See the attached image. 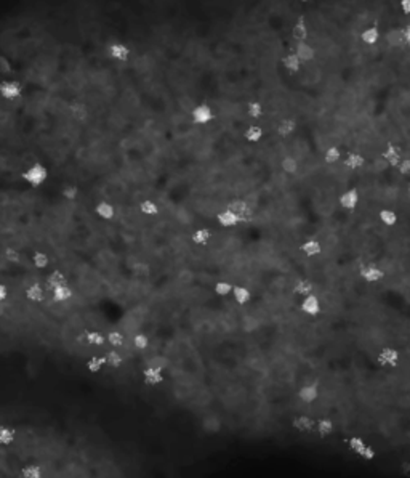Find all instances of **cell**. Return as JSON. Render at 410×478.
I'll return each instance as SVG.
<instances>
[{
    "label": "cell",
    "mask_w": 410,
    "mask_h": 478,
    "mask_svg": "<svg viewBox=\"0 0 410 478\" xmlns=\"http://www.w3.org/2000/svg\"><path fill=\"white\" fill-rule=\"evenodd\" d=\"M22 180H24L27 185H31L34 188H39L47 183V180L50 178L48 174V169L42 164H32L29 169H26L24 172L21 174Z\"/></svg>",
    "instance_id": "1"
},
{
    "label": "cell",
    "mask_w": 410,
    "mask_h": 478,
    "mask_svg": "<svg viewBox=\"0 0 410 478\" xmlns=\"http://www.w3.org/2000/svg\"><path fill=\"white\" fill-rule=\"evenodd\" d=\"M359 278L367 284H377L380 281L385 279V272L378 267V265L367 263V265H362L359 268Z\"/></svg>",
    "instance_id": "2"
},
{
    "label": "cell",
    "mask_w": 410,
    "mask_h": 478,
    "mask_svg": "<svg viewBox=\"0 0 410 478\" xmlns=\"http://www.w3.org/2000/svg\"><path fill=\"white\" fill-rule=\"evenodd\" d=\"M22 95V87L16 80H2L0 82V96L7 101H15L21 98Z\"/></svg>",
    "instance_id": "3"
},
{
    "label": "cell",
    "mask_w": 410,
    "mask_h": 478,
    "mask_svg": "<svg viewBox=\"0 0 410 478\" xmlns=\"http://www.w3.org/2000/svg\"><path fill=\"white\" fill-rule=\"evenodd\" d=\"M193 122L197 124V125H209L213 117H215V113H213V109L210 105H207V103H202V105L195 106L193 109Z\"/></svg>",
    "instance_id": "4"
},
{
    "label": "cell",
    "mask_w": 410,
    "mask_h": 478,
    "mask_svg": "<svg viewBox=\"0 0 410 478\" xmlns=\"http://www.w3.org/2000/svg\"><path fill=\"white\" fill-rule=\"evenodd\" d=\"M382 158L385 159V162L388 164L391 169H397L402 162V153L394 143H386L383 153H382Z\"/></svg>",
    "instance_id": "5"
},
{
    "label": "cell",
    "mask_w": 410,
    "mask_h": 478,
    "mask_svg": "<svg viewBox=\"0 0 410 478\" xmlns=\"http://www.w3.org/2000/svg\"><path fill=\"white\" fill-rule=\"evenodd\" d=\"M361 203V196L356 189H346L345 193L338 196V205L342 207L343 210H354Z\"/></svg>",
    "instance_id": "6"
},
{
    "label": "cell",
    "mask_w": 410,
    "mask_h": 478,
    "mask_svg": "<svg viewBox=\"0 0 410 478\" xmlns=\"http://www.w3.org/2000/svg\"><path fill=\"white\" fill-rule=\"evenodd\" d=\"M300 312L304 313L306 316L314 318V316L321 313V300L314 296V294L302 298V300H300Z\"/></svg>",
    "instance_id": "7"
},
{
    "label": "cell",
    "mask_w": 410,
    "mask_h": 478,
    "mask_svg": "<svg viewBox=\"0 0 410 478\" xmlns=\"http://www.w3.org/2000/svg\"><path fill=\"white\" fill-rule=\"evenodd\" d=\"M377 363L383 367H396L399 363V351L392 347H385L377 356Z\"/></svg>",
    "instance_id": "8"
},
{
    "label": "cell",
    "mask_w": 410,
    "mask_h": 478,
    "mask_svg": "<svg viewBox=\"0 0 410 478\" xmlns=\"http://www.w3.org/2000/svg\"><path fill=\"white\" fill-rule=\"evenodd\" d=\"M342 162L349 172H357L359 169H362L364 165H366V158H364L361 153L349 151V153H345Z\"/></svg>",
    "instance_id": "9"
},
{
    "label": "cell",
    "mask_w": 410,
    "mask_h": 478,
    "mask_svg": "<svg viewBox=\"0 0 410 478\" xmlns=\"http://www.w3.org/2000/svg\"><path fill=\"white\" fill-rule=\"evenodd\" d=\"M317 398H319V388H317L316 385H303V387L298 390L295 400L300 403H304V405H311V403H314Z\"/></svg>",
    "instance_id": "10"
},
{
    "label": "cell",
    "mask_w": 410,
    "mask_h": 478,
    "mask_svg": "<svg viewBox=\"0 0 410 478\" xmlns=\"http://www.w3.org/2000/svg\"><path fill=\"white\" fill-rule=\"evenodd\" d=\"M295 55L300 58L302 63H311L316 58V50L309 42H298L295 44Z\"/></svg>",
    "instance_id": "11"
},
{
    "label": "cell",
    "mask_w": 410,
    "mask_h": 478,
    "mask_svg": "<svg viewBox=\"0 0 410 478\" xmlns=\"http://www.w3.org/2000/svg\"><path fill=\"white\" fill-rule=\"evenodd\" d=\"M380 39H382V31H380V27H377V26H368L361 32L362 44L367 45V47L377 45L380 42Z\"/></svg>",
    "instance_id": "12"
},
{
    "label": "cell",
    "mask_w": 410,
    "mask_h": 478,
    "mask_svg": "<svg viewBox=\"0 0 410 478\" xmlns=\"http://www.w3.org/2000/svg\"><path fill=\"white\" fill-rule=\"evenodd\" d=\"M109 55H111L112 60L124 63L130 58V48L129 45H125L122 42H112L111 47H109Z\"/></svg>",
    "instance_id": "13"
},
{
    "label": "cell",
    "mask_w": 410,
    "mask_h": 478,
    "mask_svg": "<svg viewBox=\"0 0 410 478\" xmlns=\"http://www.w3.org/2000/svg\"><path fill=\"white\" fill-rule=\"evenodd\" d=\"M24 297L32 303H40L45 300V297H47V289H45V286H42V284H32L26 289Z\"/></svg>",
    "instance_id": "14"
},
{
    "label": "cell",
    "mask_w": 410,
    "mask_h": 478,
    "mask_svg": "<svg viewBox=\"0 0 410 478\" xmlns=\"http://www.w3.org/2000/svg\"><path fill=\"white\" fill-rule=\"evenodd\" d=\"M216 222H218V225L221 228L229 229V228H236V227H237V225L240 223V218L236 215L234 212H231L229 209H226V210L219 212L218 217H216Z\"/></svg>",
    "instance_id": "15"
},
{
    "label": "cell",
    "mask_w": 410,
    "mask_h": 478,
    "mask_svg": "<svg viewBox=\"0 0 410 478\" xmlns=\"http://www.w3.org/2000/svg\"><path fill=\"white\" fill-rule=\"evenodd\" d=\"M276 130H277V135H279L281 138H290L292 135H295V132H297V122H295V119L284 117L279 124H277Z\"/></svg>",
    "instance_id": "16"
},
{
    "label": "cell",
    "mask_w": 410,
    "mask_h": 478,
    "mask_svg": "<svg viewBox=\"0 0 410 478\" xmlns=\"http://www.w3.org/2000/svg\"><path fill=\"white\" fill-rule=\"evenodd\" d=\"M263 137H264V130L261 127V124L257 122L255 124H252V125H248V127L245 129L244 132V138L248 141V143H252V145H255V143H259L263 140Z\"/></svg>",
    "instance_id": "17"
},
{
    "label": "cell",
    "mask_w": 410,
    "mask_h": 478,
    "mask_svg": "<svg viewBox=\"0 0 410 478\" xmlns=\"http://www.w3.org/2000/svg\"><path fill=\"white\" fill-rule=\"evenodd\" d=\"M292 37L297 44L298 42H308V39H309L308 26H306L304 20H302L300 16H298V21L295 23V26H293V29H292Z\"/></svg>",
    "instance_id": "18"
},
{
    "label": "cell",
    "mask_w": 410,
    "mask_h": 478,
    "mask_svg": "<svg viewBox=\"0 0 410 478\" xmlns=\"http://www.w3.org/2000/svg\"><path fill=\"white\" fill-rule=\"evenodd\" d=\"M143 379L144 382L148 385H151V387H157L164 382V374L157 367H146L143 372Z\"/></svg>",
    "instance_id": "19"
},
{
    "label": "cell",
    "mask_w": 410,
    "mask_h": 478,
    "mask_svg": "<svg viewBox=\"0 0 410 478\" xmlns=\"http://www.w3.org/2000/svg\"><path fill=\"white\" fill-rule=\"evenodd\" d=\"M282 66H284L285 71L297 74V72H300V69H302L303 63L300 61V58L295 55V51H290V53H287L284 58H282Z\"/></svg>",
    "instance_id": "20"
},
{
    "label": "cell",
    "mask_w": 410,
    "mask_h": 478,
    "mask_svg": "<svg viewBox=\"0 0 410 478\" xmlns=\"http://www.w3.org/2000/svg\"><path fill=\"white\" fill-rule=\"evenodd\" d=\"M300 250L303 252L306 257H317L322 254V244L317 239H308L300 246Z\"/></svg>",
    "instance_id": "21"
},
{
    "label": "cell",
    "mask_w": 410,
    "mask_h": 478,
    "mask_svg": "<svg viewBox=\"0 0 410 478\" xmlns=\"http://www.w3.org/2000/svg\"><path fill=\"white\" fill-rule=\"evenodd\" d=\"M345 156L343 149L338 146H328L324 153V162L327 165H335L338 162H342V159Z\"/></svg>",
    "instance_id": "22"
},
{
    "label": "cell",
    "mask_w": 410,
    "mask_h": 478,
    "mask_svg": "<svg viewBox=\"0 0 410 478\" xmlns=\"http://www.w3.org/2000/svg\"><path fill=\"white\" fill-rule=\"evenodd\" d=\"M281 169L282 172H284L285 175H297L298 174V170H300V164H298V160L292 156V154H287V156L282 159V162H281Z\"/></svg>",
    "instance_id": "23"
},
{
    "label": "cell",
    "mask_w": 410,
    "mask_h": 478,
    "mask_svg": "<svg viewBox=\"0 0 410 478\" xmlns=\"http://www.w3.org/2000/svg\"><path fill=\"white\" fill-rule=\"evenodd\" d=\"M105 358H106V366L112 367V369H119V367L122 366V363H124L122 353H120L119 350L111 348V347H109V350L105 353Z\"/></svg>",
    "instance_id": "24"
},
{
    "label": "cell",
    "mask_w": 410,
    "mask_h": 478,
    "mask_svg": "<svg viewBox=\"0 0 410 478\" xmlns=\"http://www.w3.org/2000/svg\"><path fill=\"white\" fill-rule=\"evenodd\" d=\"M51 298L58 303H66L72 298V289L69 286H60L51 291Z\"/></svg>",
    "instance_id": "25"
},
{
    "label": "cell",
    "mask_w": 410,
    "mask_h": 478,
    "mask_svg": "<svg viewBox=\"0 0 410 478\" xmlns=\"http://www.w3.org/2000/svg\"><path fill=\"white\" fill-rule=\"evenodd\" d=\"M313 291H314V286L308 279L298 281V283L293 286V294H295L298 298H304V297L311 296V294H313Z\"/></svg>",
    "instance_id": "26"
},
{
    "label": "cell",
    "mask_w": 410,
    "mask_h": 478,
    "mask_svg": "<svg viewBox=\"0 0 410 478\" xmlns=\"http://www.w3.org/2000/svg\"><path fill=\"white\" fill-rule=\"evenodd\" d=\"M378 220L386 228H394L397 225V214L392 209H383L378 212Z\"/></svg>",
    "instance_id": "27"
},
{
    "label": "cell",
    "mask_w": 410,
    "mask_h": 478,
    "mask_svg": "<svg viewBox=\"0 0 410 478\" xmlns=\"http://www.w3.org/2000/svg\"><path fill=\"white\" fill-rule=\"evenodd\" d=\"M106 345L111 348L120 350L125 347V336L119 331H112L106 336Z\"/></svg>",
    "instance_id": "28"
},
{
    "label": "cell",
    "mask_w": 410,
    "mask_h": 478,
    "mask_svg": "<svg viewBox=\"0 0 410 478\" xmlns=\"http://www.w3.org/2000/svg\"><path fill=\"white\" fill-rule=\"evenodd\" d=\"M96 215L101 218V220H112V218L115 217V207L112 204H109V203H100L96 205Z\"/></svg>",
    "instance_id": "29"
},
{
    "label": "cell",
    "mask_w": 410,
    "mask_h": 478,
    "mask_svg": "<svg viewBox=\"0 0 410 478\" xmlns=\"http://www.w3.org/2000/svg\"><path fill=\"white\" fill-rule=\"evenodd\" d=\"M231 296H233V298L239 305H247L248 302L252 300V292L244 286H234L233 294H231Z\"/></svg>",
    "instance_id": "30"
},
{
    "label": "cell",
    "mask_w": 410,
    "mask_h": 478,
    "mask_svg": "<svg viewBox=\"0 0 410 478\" xmlns=\"http://www.w3.org/2000/svg\"><path fill=\"white\" fill-rule=\"evenodd\" d=\"M85 342L86 345H90V347H106V336L101 332H96V331H91L85 336Z\"/></svg>",
    "instance_id": "31"
},
{
    "label": "cell",
    "mask_w": 410,
    "mask_h": 478,
    "mask_svg": "<svg viewBox=\"0 0 410 478\" xmlns=\"http://www.w3.org/2000/svg\"><path fill=\"white\" fill-rule=\"evenodd\" d=\"M247 114L252 120H259L264 114V108L259 101L252 100V101H248V105H247Z\"/></svg>",
    "instance_id": "32"
},
{
    "label": "cell",
    "mask_w": 410,
    "mask_h": 478,
    "mask_svg": "<svg viewBox=\"0 0 410 478\" xmlns=\"http://www.w3.org/2000/svg\"><path fill=\"white\" fill-rule=\"evenodd\" d=\"M106 366V358L105 356H91V358L86 361V369L90 374H98L105 369Z\"/></svg>",
    "instance_id": "33"
},
{
    "label": "cell",
    "mask_w": 410,
    "mask_h": 478,
    "mask_svg": "<svg viewBox=\"0 0 410 478\" xmlns=\"http://www.w3.org/2000/svg\"><path fill=\"white\" fill-rule=\"evenodd\" d=\"M42 475H43V470L37 464H27L21 470L22 478H42Z\"/></svg>",
    "instance_id": "34"
},
{
    "label": "cell",
    "mask_w": 410,
    "mask_h": 478,
    "mask_svg": "<svg viewBox=\"0 0 410 478\" xmlns=\"http://www.w3.org/2000/svg\"><path fill=\"white\" fill-rule=\"evenodd\" d=\"M210 239H212V231L207 228L197 229V231H194V234H193V243L197 246H207L210 243Z\"/></svg>",
    "instance_id": "35"
},
{
    "label": "cell",
    "mask_w": 410,
    "mask_h": 478,
    "mask_svg": "<svg viewBox=\"0 0 410 478\" xmlns=\"http://www.w3.org/2000/svg\"><path fill=\"white\" fill-rule=\"evenodd\" d=\"M366 446H367L366 441H364L362 438H359V436H351V438L348 440V443H346V449H348L349 453L357 454V456H359L361 451Z\"/></svg>",
    "instance_id": "36"
},
{
    "label": "cell",
    "mask_w": 410,
    "mask_h": 478,
    "mask_svg": "<svg viewBox=\"0 0 410 478\" xmlns=\"http://www.w3.org/2000/svg\"><path fill=\"white\" fill-rule=\"evenodd\" d=\"M16 438L15 430L11 427H0V445L3 446H10L13 445V441Z\"/></svg>",
    "instance_id": "37"
},
{
    "label": "cell",
    "mask_w": 410,
    "mask_h": 478,
    "mask_svg": "<svg viewBox=\"0 0 410 478\" xmlns=\"http://www.w3.org/2000/svg\"><path fill=\"white\" fill-rule=\"evenodd\" d=\"M140 212L148 217H154L159 214V205L154 201H143L140 204Z\"/></svg>",
    "instance_id": "38"
},
{
    "label": "cell",
    "mask_w": 410,
    "mask_h": 478,
    "mask_svg": "<svg viewBox=\"0 0 410 478\" xmlns=\"http://www.w3.org/2000/svg\"><path fill=\"white\" fill-rule=\"evenodd\" d=\"M149 347V337L146 334H136L133 337V348L136 351H146Z\"/></svg>",
    "instance_id": "39"
},
{
    "label": "cell",
    "mask_w": 410,
    "mask_h": 478,
    "mask_svg": "<svg viewBox=\"0 0 410 478\" xmlns=\"http://www.w3.org/2000/svg\"><path fill=\"white\" fill-rule=\"evenodd\" d=\"M2 257L7 260L10 265H20L22 262V257L21 254L16 249H5V252L2 254Z\"/></svg>",
    "instance_id": "40"
},
{
    "label": "cell",
    "mask_w": 410,
    "mask_h": 478,
    "mask_svg": "<svg viewBox=\"0 0 410 478\" xmlns=\"http://www.w3.org/2000/svg\"><path fill=\"white\" fill-rule=\"evenodd\" d=\"M234 286L231 283H226V281H221V283H218L215 286V294L219 297H229L231 294H233Z\"/></svg>",
    "instance_id": "41"
},
{
    "label": "cell",
    "mask_w": 410,
    "mask_h": 478,
    "mask_svg": "<svg viewBox=\"0 0 410 478\" xmlns=\"http://www.w3.org/2000/svg\"><path fill=\"white\" fill-rule=\"evenodd\" d=\"M61 196H63V199H66V201H76V199H77V196H79V188H77V186H74V185H66V186H63V189H61Z\"/></svg>",
    "instance_id": "42"
},
{
    "label": "cell",
    "mask_w": 410,
    "mask_h": 478,
    "mask_svg": "<svg viewBox=\"0 0 410 478\" xmlns=\"http://www.w3.org/2000/svg\"><path fill=\"white\" fill-rule=\"evenodd\" d=\"M359 457H361L362 460H366V462H373L375 457H377V453H375V449H373L372 446H368V445H367V446L361 451Z\"/></svg>",
    "instance_id": "43"
},
{
    "label": "cell",
    "mask_w": 410,
    "mask_h": 478,
    "mask_svg": "<svg viewBox=\"0 0 410 478\" xmlns=\"http://www.w3.org/2000/svg\"><path fill=\"white\" fill-rule=\"evenodd\" d=\"M397 172H399L402 177L410 178V158H402V162L399 167H397Z\"/></svg>",
    "instance_id": "44"
},
{
    "label": "cell",
    "mask_w": 410,
    "mask_h": 478,
    "mask_svg": "<svg viewBox=\"0 0 410 478\" xmlns=\"http://www.w3.org/2000/svg\"><path fill=\"white\" fill-rule=\"evenodd\" d=\"M401 11L406 16H410V0H401Z\"/></svg>",
    "instance_id": "45"
},
{
    "label": "cell",
    "mask_w": 410,
    "mask_h": 478,
    "mask_svg": "<svg viewBox=\"0 0 410 478\" xmlns=\"http://www.w3.org/2000/svg\"><path fill=\"white\" fill-rule=\"evenodd\" d=\"M7 297H8V289H7V286L0 283V302H5V300H7Z\"/></svg>",
    "instance_id": "46"
},
{
    "label": "cell",
    "mask_w": 410,
    "mask_h": 478,
    "mask_svg": "<svg viewBox=\"0 0 410 478\" xmlns=\"http://www.w3.org/2000/svg\"><path fill=\"white\" fill-rule=\"evenodd\" d=\"M404 40H406V45L410 47V24L404 27Z\"/></svg>",
    "instance_id": "47"
}]
</instances>
